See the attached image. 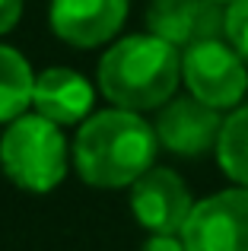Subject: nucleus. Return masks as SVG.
Instances as JSON below:
<instances>
[{"mask_svg": "<svg viewBox=\"0 0 248 251\" xmlns=\"http://www.w3.org/2000/svg\"><path fill=\"white\" fill-rule=\"evenodd\" d=\"M159 137L137 111L112 108L86 118L74 143L76 172L93 188H127L153 169Z\"/></svg>", "mask_w": 248, "mask_h": 251, "instance_id": "obj_1", "label": "nucleus"}, {"mask_svg": "<svg viewBox=\"0 0 248 251\" xmlns=\"http://www.w3.org/2000/svg\"><path fill=\"white\" fill-rule=\"evenodd\" d=\"M181 80V54L159 35H130L99 61V89L127 111L159 108L175 96Z\"/></svg>", "mask_w": 248, "mask_h": 251, "instance_id": "obj_2", "label": "nucleus"}, {"mask_svg": "<svg viewBox=\"0 0 248 251\" xmlns=\"http://www.w3.org/2000/svg\"><path fill=\"white\" fill-rule=\"evenodd\" d=\"M61 124L45 115H19L0 137V169L23 191L57 188L67 175V143L61 137Z\"/></svg>", "mask_w": 248, "mask_h": 251, "instance_id": "obj_3", "label": "nucleus"}, {"mask_svg": "<svg viewBox=\"0 0 248 251\" xmlns=\"http://www.w3.org/2000/svg\"><path fill=\"white\" fill-rule=\"evenodd\" d=\"M181 80L188 83L194 99L213 105V108H232L242 102L248 89V64L229 42H200L185 48L181 54Z\"/></svg>", "mask_w": 248, "mask_h": 251, "instance_id": "obj_4", "label": "nucleus"}, {"mask_svg": "<svg viewBox=\"0 0 248 251\" xmlns=\"http://www.w3.org/2000/svg\"><path fill=\"white\" fill-rule=\"evenodd\" d=\"M181 242L188 251H248V188H229L194 203Z\"/></svg>", "mask_w": 248, "mask_h": 251, "instance_id": "obj_5", "label": "nucleus"}, {"mask_svg": "<svg viewBox=\"0 0 248 251\" xmlns=\"http://www.w3.org/2000/svg\"><path fill=\"white\" fill-rule=\"evenodd\" d=\"M130 210L153 235H181L191 216V191L172 169H149L130 184Z\"/></svg>", "mask_w": 248, "mask_h": 251, "instance_id": "obj_6", "label": "nucleus"}, {"mask_svg": "<svg viewBox=\"0 0 248 251\" xmlns=\"http://www.w3.org/2000/svg\"><path fill=\"white\" fill-rule=\"evenodd\" d=\"M147 25L178 51L226 35V10L220 0H149Z\"/></svg>", "mask_w": 248, "mask_h": 251, "instance_id": "obj_7", "label": "nucleus"}, {"mask_svg": "<svg viewBox=\"0 0 248 251\" xmlns=\"http://www.w3.org/2000/svg\"><path fill=\"white\" fill-rule=\"evenodd\" d=\"M223 121L226 118L220 115V108L194 96L169 99L159 111V121H156V137L169 153L204 156L207 150H217Z\"/></svg>", "mask_w": 248, "mask_h": 251, "instance_id": "obj_8", "label": "nucleus"}, {"mask_svg": "<svg viewBox=\"0 0 248 251\" xmlns=\"http://www.w3.org/2000/svg\"><path fill=\"white\" fill-rule=\"evenodd\" d=\"M127 0H51V29L74 48H96L124 25Z\"/></svg>", "mask_w": 248, "mask_h": 251, "instance_id": "obj_9", "label": "nucleus"}, {"mask_svg": "<svg viewBox=\"0 0 248 251\" xmlns=\"http://www.w3.org/2000/svg\"><path fill=\"white\" fill-rule=\"evenodd\" d=\"M32 105L54 124H76L93 108V86L70 67H48L35 76Z\"/></svg>", "mask_w": 248, "mask_h": 251, "instance_id": "obj_10", "label": "nucleus"}, {"mask_svg": "<svg viewBox=\"0 0 248 251\" xmlns=\"http://www.w3.org/2000/svg\"><path fill=\"white\" fill-rule=\"evenodd\" d=\"M32 92H35V76L29 61L16 48L0 45V124L25 115V108L32 105Z\"/></svg>", "mask_w": 248, "mask_h": 251, "instance_id": "obj_11", "label": "nucleus"}, {"mask_svg": "<svg viewBox=\"0 0 248 251\" xmlns=\"http://www.w3.org/2000/svg\"><path fill=\"white\" fill-rule=\"evenodd\" d=\"M217 159L232 181L248 188V105L236 108L223 121L217 140Z\"/></svg>", "mask_w": 248, "mask_h": 251, "instance_id": "obj_12", "label": "nucleus"}, {"mask_svg": "<svg viewBox=\"0 0 248 251\" xmlns=\"http://www.w3.org/2000/svg\"><path fill=\"white\" fill-rule=\"evenodd\" d=\"M226 42L248 64V0H232L226 6Z\"/></svg>", "mask_w": 248, "mask_h": 251, "instance_id": "obj_13", "label": "nucleus"}, {"mask_svg": "<svg viewBox=\"0 0 248 251\" xmlns=\"http://www.w3.org/2000/svg\"><path fill=\"white\" fill-rule=\"evenodd\" d=\"M23 16V0H0V35L10 32Z\"/></svg>", "mask_w": 248, "mask_h": 251, "instance_id": "obj_14", "label": "nucleus"}, {"mask_svg": "<svg viewBox=\"0 0 248 251\" xmlns=\"http://www.w3.org/2000/svg\"><path fill=\"white\" fill-rule=\"evenodd\" d=\"M140 251H188L181 235H153L149 242H143Z\"/></svg>", "mask_w": 248, "mask_h": 251, "instance_id": "obj_15", "label": "nucleus"}, {"mask_svg": "<svg viewBox=\"0 0 248 251\" xmlns=\"http://www.w3.org/2000/svg\"><path fill=\"white\" fill-rule=\"evenodd\" d=\"M220 3H232V0H220Z\"/></svg>", "mask_w": 248, "mask_h": 251, "instance_id": "obj_16", "label": "nucleus"}]
</instances>
